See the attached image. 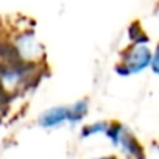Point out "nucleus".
Segmentation results:
<instances>
[{"instance_id": "obj_1", "label": "nucleus", "mask_w": 159, "mask_h": 159, "mask_svg": "<svg viewBox=\"0 0 159 159\" xmlns=\"http://www.w3.org/2000/svg\"><path fill=\"white\" fill-rule=\"evenodd\" d=\"M153 48L148 44H129L122 53L116 64V72L120 76L139 75L151 67Z\"/></svg>"}, {"instance_id": "obj_2", "label": "nucleus", "mask_w": 159, "mask_h": 159, "mask_svg": "<svg viewBox=\"0 0 159 159\" xmlns=\"http://www.w3.org/2000/svg\"><path fill=\"white\" fill-rule=\"evenodd\" d=\"M123 156L128 159H142L143 157V148L137 137L120 122H111L108 133L105 136Z\"/></svg>"}, {"instance_id": "obj_3", "label": "nucleus", "mask_w": 159, "mask_h": 159, "mask_svg": "<svg viewBox=\"0 0 159 159\" xmlns=\"http://www.w3.org/2000/svg\"><path fill=\"white\" fill-rule=\"evenodd\" d=\"M39 126L45 128V129H56L61 128L64 125L70 123V114H69V105H59V106H52L48 109H45L39 119H38Z\"/></svg>"}, {"instance_id": "obj_4", "label": "nucleus", "mask_w": 159, "mask_h": 159, "mask_svg": "<svg viewBox=\"0 0 159 159\" xmlns=\"http://www.w3.org/2000/svg\"><path fill=\"white\" fill-rule=\"evenodd\" d=\"M14 50L22 62H30V61L38 59V56L41 53V45L38 44L33 33H24L16 41Z\"/></svg>"}, {"instance_id": "obj_5", "label": "nucleus", "mask_w": 159, "mask_h": 159, "mask_svg": "<svg viewBox=\"0 0 159 159\" xmlns=\"http://www.w3.org/2000/svg\"><path fill=\"white\" fill-rule=\"evenodd\" d=\"M69 114H70V123L69 125L81 123L89 114V102L86 98H83V100H76L75 103L69 105Z\"/></svg>"}, {"instance_id": "obj_6", "label": "nucleus", "mask_w": 159, "mask_h": 159, "mask_svg": "<svg viewBox=\"0 0 159 159\" xmlns=\"http://www.w3.org/2000/svg\"><path fill=\"white\" fill-rule=\"evenodd\" d=\"M109 125H111V122H106V120L86 123L81 128V137L83 139H91V137H97V136H106Z\"/></svg>"}, {"instance_id": "obj_7", "label": "nucleus", "mask_w": 159, "mask_h": 159, "mask_svg": "<svg viewBox=\"0 0 159 159\" xmlns=\"http://www.w3.org/2000/svg\"><path fill=\"white\" fill-rule=\"evenodd\" d=\"M128 34H129V41H131V44H148V42H150L148 36H147L145 31L139 27L137 22H134V24L129 27Z\"/></svg>"}, {"instance_id": "obj_8", "label": "nucleus", "mask_w": 159, "mask_h": 159, "mask_svg": "<svg viewBox=\"0 0 159 159\" xmlns=\"http://www.w3.org/2000/svg\"><path fill=\"white\" fill-rule=\"evenodd\" d=\"M151 72L154 75L159 76V42L156 44V47L153 48V59H151Z\"/></svg>"}, {"instance_id": "obj_9", "label": "nucleus", "mask_w": 159, "mask_h": 159, "mask_svg": "<svg viewBox=\"0 0 159 159\" xmlns=\"http://www.w3.org/2000/svg\"><path fill=\"white\" fill-rule=\"evenodd\" d=\"M91 159H117V156H114V154H105V156H97V157H91Z\"/></svg>"}]
</instances>
